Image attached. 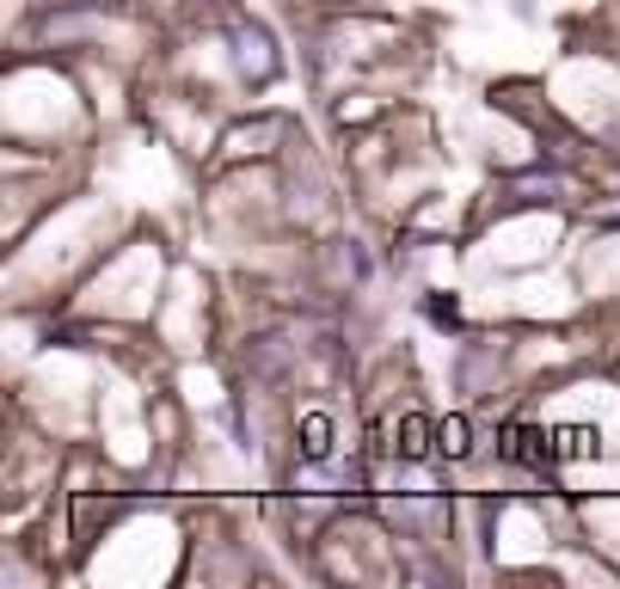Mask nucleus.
Masks as SVG:
<instances>
[{"mask_svg": "<svg viewBox=\"0 0 620 589\" xmlns=\"http://www.w3.org/2000/svg\"><path fill=\"white\" fill-rule=\"evenodd\" d=\"M559 460H596L602 455V436L590 430V424H559Z\"/></svg>", "mask_w": 620, "mask_h": 589, "instance_id": "obj_5", "label": "nucleus"}, {"mask_svg": "<svg viewBox=\"0 0 620 589\" xmlns=\"http://www.w3.org/2000/svg\"><path fill=\"white\" fill-rule=\"evenodd\" d=\"M467 455H474V418L467 412L436 418V460H467Z\"/></svg>", "mask_w": 620, "mask_h": 589, "instance_id": "obj_4", "label": "nucleus"}, {"mask_svg": "<svg viewBox=\"0 0 620 589\" xmlns=\"http://www.w3.org/2000/svg\"><path fill=\"white\" fill-rule=\"evenodd\" d=\"M295 448H302L307 467H319V460H332V448H338V418L332 412H302V424H295Z\"/></svg>", "mask_w": 620, "mask_h": 589, "instance_id": "obj_3", "label": "nucleus"}, {"mask_svg": "<svg viewBox=\"0 0 620 589\" xmlns=\"http://www.w3.org/2000/svg\"><path fill=\"white\" fill-rule=\"evenodd\" d=\"M387 455L406 460V467H411V460H436V418H430V412H418V406L399 412V418H394V443H387Z\"/></svg>", "mask_w": 620, "mask_h": 589, "instance_id": "obj_1", "label": "nucleus"}, {"mask_svg": "<svg viewBox=\"0 0 620 589\" xmlns=\"http://www.w3.org/2000/svg\"><path fill=\"white\" fill-rule=\"evenodd\" d=\"M234 62H240V74L246 80H271L277 74V55H271V31L264 26H234Z\"/></svg>", "mask_w": 620, "mask_h": 589, "instance_id": "obj_2", "label": "nucleus"}, {"mask_svg": "<svg viewBox=\"0 0 620 589\" xmlns=\"http://www.w3.org/2000/svg\"><path fill=\"white\" fill-rule=\"evenodd\" d=\"M424 314H430V326H443V332H455L461 326V302H455V295H424Z\"/></svg>", "mask_w": 620, "mask_h": 589, "instance_id": "obj_6", "label": "nucleus"}]
</instances>
